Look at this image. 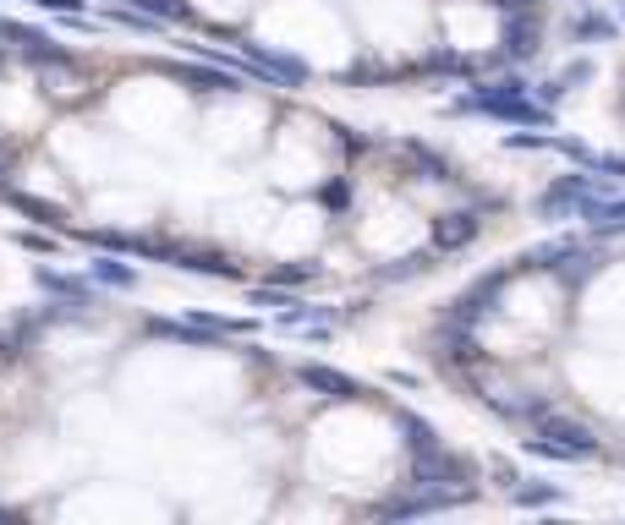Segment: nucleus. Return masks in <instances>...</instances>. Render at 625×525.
Listing matches in <instances>:
<instances>
[{
    "instance_id": "obj_1",
    "label": "nucleus",
    "mask_w": 625,
    "mask_h": 525,
    "mask_svg": "<svg viewBox=\"0 0 625 525\" xmlns=\"http://www.w3.org/2000/svg\"><path fill=\"white\" fill-rule=\"evenodd\" d=\"M456 110H483V116H499V121H516V127H549V110L532 105V94L521 83H494V88H472Z\"/></svg>"
},
{
    "instance_id": "obj_2",
    "label": "nucleus",
    "mask_w": 625,
    "mask_h": 525,
    "mask_svg": "<svg viewBox=\"0 0 625 525\" xmlns=\"http://www.w3.org/2000/svg\"><path fill=\"white\" fill-rule=\"evenodd\" d=\"M527 449H532V454H543V460H587V454L598 449V438H592L581 421L543 416V421H538V438H527Z\"/></svg>"
},
{
    "instance_id": "obj_3",
    "label": "nucleus",
    "mask_w": 625,
    "mask_h": 525,
    "mask_svg": "<svg viewBox=\"0 0 625 525\" xmlns=\"http://www.w3.org/2000/svg\"><path fill=\"white\" fill-rule=\"evenodd\" d=\"M592 198H598V181H592V176H565V181H554V187L538 198V214H543V219H559V214H570V208L581 214Z\"/></svg>"
},
{
    "instance_id": "obj_4",
    "label": "nucleus",
    "mask_w": 625,
    "mask_h": 525,
    "mask_svg": "<svg viewBox=\"0 0 625 525\" xmlns=\"http://www.w3.org/2000/svg\"><path fill=\"white\" fill-rule=\"evenodd\" d=\"M302 383L319 389L325 399H368V394H374L368 383H357V378H346V372H335V367H312V361L302 367Z\"/></svg>"
},
{
    "instance_id": "obj_5",
    "label": "nucleus",
    "mask_w": 625,
    "mask_h": 525,
    "mask_svg": "<svg viewBox=\"0 0 625 525\" xmlns=\"http://www.w3.org/2000/svg\"><path fill=\"white\" fill-rule=\"evenodd\" d=\"M499 285H505V274H494V279H477V285H472V290L456 301L450 323H456V329H472L483 312H494V307H499Z\"/></svg>"
},
{
    "instance_id": "obj_6",
    "label": "nucleus",
    "mask_w": 625,
    "mask_h": 525,
    "mask_svg": "<svg viewBox=\"0 0 625 525\" xmlns=\"http://www.w3.org/2000/svg\"><path fill=\"white\" fill-rule=\"evenodd\" d=\"M176 83H192L198 94H241V77L225 67H165Z\"/></svg>"
},
{
    "instance_id": "obj_7",
    "label": "nucleus",
    "mask_w": 625,
    "mask_h": 525,
    "mask_svg": "<svg viewBox=\"0 0 625 525\" xmlns=\"http://www.w3.org/2000/svg\"><path fill=\"white\" fill-rule=\"evenodd\" d=\"M247 50V67L258 72V77H269V83H285V88H296L307 72H302V61H285V56H269V50H258V45H241Z\"/></svg>"
},
{
    "instance_id": "obj_8",
    "label": "nucleus",
    "mask_w": 625,
    "mask_h": 525,
    "mask_svg": "<svg viewBox=\"0 0 625 525\" xmlns=\"http://www.w3.org/2000/svg\"><path fill=\"white\" fill-rule=\"evenodd\" d=\"M396 427L406 432V449H412V460H423V454H439V438H434V427H428L423 416L401 410V416H396Z\"/></svg>"
},
{
    "instance_id": "obj_9",
    "label": "nucleus",
    "mask_w": 625,
    "mask_h": 525,
    "mask_svg": "<svg viewBox=\"0 0 625 525\" xmlns=\"http://www.w3.org/2000/svg\"><path fill=\"white\" fill-rule=\"evenodd\" d=\"M472 236H477V214H450V219H439V230H434V247L456 252V247H467Z\"/></svg>"
},
{
    "instance_id": "obj_10",
    "label": "nucleus",
    "mask_w": 625,
    "mask_h": 525,
    "mask_svg": "<svg viewBox=\"0 0 625 525\" xmlns=\"http://www.w3.org/2000/svg\"><path fill=\"white\" fill-rule=\"evenodd\" d=\"M34 279H39V285H45L50 296H67V301H78V307H89V285H83V279H67V274H50V269H39Z\"/></svg>"
},
{
    "instance_id": "obj_11",
    "label": "nucleus",
    "mask_w": 625,
    "mask_h": 525,
    "mask_svg": "<svg viewBox=\"0 0 625 525\" xmlns=\"http://www.w3.org/2000/svg\"><path fill=\"white\" fill-rule=\"evenodd\" d=\"M581 219H592V225H603V230H625V203H587L581 208Z\"/></svg>"
},
{
    "instance_id": "obj_12",
    "label": "nucleus",
    "mask_w": 625,
    "mask_h": 525,
    "mask_svg": "<svg viewBox=\"0 0 625 525\" xmlns=\"http://www.w3.org/2000/svg\"><path fill=\"white\" fill-rule=\"evenodd\" d=\"M94 279H105V285H116V290H127L138 274L127 269V263H116V258H94Z\"/></svg>"
},
{
    "instance_id": "obj_13",
    "label": "nucleus",
    "mask_w": 625,
    "mask_h": 525,
    "mask_svg": "<svg viewBox=\"0 0 625 525\" xmlns=\"http://www.w3.org/2000/svg\"><path fill=\"white\" fill-rule=\"evenodd\" d=\"M538 50V23H510V56H532Z\"/></svg>"
},
{
    "instance_id": "obj_14",
    "label": "nucleus",
    "mask_w": 625,
    "mask_h": 525,
    "mask_svg": "<svg viewBox=\"0 0 625 525\" xmlns=\"http://www.w3.org/2000/svg\"><path fill=\"white\" fill-rule=\"evenodd\" d=\"M570 34H576V39H609L614 23H603V17H581V23H570Z\"/></svg>"
},
{
    "instance_id": "obj_15",
    "label": "nucleus",
    "mask_w": 625,
    "mask_h": 525,
    "mask_svg": "<svg viewBox=\"0 0 625 525\" xmlns=\"http://www.w3.org/2000/svg\"><path fill=\"white\" fill-rule=\"evenodd\" d=\"M7 198H12V203H17L23 214H34V219H45V225H50V219H61V214H56L50 203H39V198H23V192H7Z\"/></svg>"
},
{
    "instance_id": "obj_16",
    "label": "nucleus",
    "mask_w": 625,
    "mask_h": 525,
    "mask_svg": "<svg viewBox=\"0 0 625 525\" xmlns=\"http://www.w3.org/2000/svg\"><path fill=\"white\" fill-rule=\"evenodd\" d=\"M428 258H434V252H412L401 269H385V279H412V274H423V269H428Z\"/></svg>"
},
{
    "instance_id": "obj_17",
    "label": "nucleus",
    "mask_w": 625,
    "mask_h": 525,
    "mask_svg": "<svg viewBox=\"0 0 625 525\" xmlns=\"http://www.w3.org/2000/svg\"><path fill=\"white\" fill-rule=\"evenodd\" d=\"M554 487H516V503H554Z\"/></svg>"
},
{
    "instance_id": "obj_18",
    "label": "nucleus",
    "mask_w": 625,
    "mask_h": 525,
    "mask_svg": "<svg viewBox=\"0 0 625 525\" xmlns=\"http://www.w3.org/2000/svg\"><path fill=\"white\" fill-rule=\"evenodd\" d=\"M592 170H603V176H625V159H620V154H592Z\"/></svg>"
},
{
    "instance_id": "obj_19",
    "label": "nucleus",
    "mask_w": 625,
    "mask_h": 525,
    "mask_svg": "<svg viewBox=\"0 0 625 525\" xmlns=\"http://www.w3.org/2000/svg\"><path fill=\"white\" fill-rule=\"evenodd\" d=\"M34 7H45V12H67V17H78V7H83V0H34Z\"/></svg>"
},
{
    "instance_id": "obj_20",
    "label": "nucleus",
    "mask_w": 625,
    "mask_h": 525,
    "mask_svg": "<svg viewBox=\"0 0 625 525\" xmlns=\"http://www.w3.org/2000/svg\"><path fill=\"white\" fill-rule=\"evenodd\" d=\"M499 7H505V12H532L538 0H499Z\"/></svg>"
},
{
    "instance_id": "obj_21",
    "label": "nucleus",
    "mask_w": 625,
    "mask_h": 525,
    "mask_svg": "<svg viewBox=\"0 0 625 525\" xmlns=\"http://www.w3.org/2000/svg\"><path fill=\"white\" fill-rule=\"evenodd\" d=\"M0 520H7V509H0Z\"/></svg>"
},
{
    "instance_id": "obj_22",
    "label": "nucleus",
    "mask_w": 625,
    "mask_h": 525,
    "mask_svg": "<svg viewBox=\"0 0 625 525\" xmlns=\"http://www.w3.org/2000/svg\"><path fill=\"white\" fill-rule=\"evenodd\" d=\"M0 28H7V23H0Z\"/></svg>"
}]
</instances>
